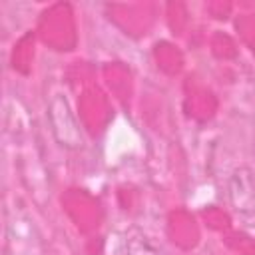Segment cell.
Instances as JSON below:
<instances>
[{"label": "cell", "instance_id": "3", "mask_svg": "<svg viewBox=\"0 0 255 255\" xmlns=\"http://www.w3.org/2000/svg\"><path fill=\"white\" fill-rule=\"evenodd\" d=\"M231 197H233V203L237 205V209H241V211L255 209V183L247 169L235 171V175L231 179Z\"/></svg>", "mask_w": 255, "mask_h": 255}, {"label": "cell", "instance_id": "1", "mask_svg": "<svg viewBox=\"0 0 255 255\" xmlns=\"http://www.w3.org/2000/svg\"><path fill=\"white\" fill-rule=\"evenodd\" d=\"M48 120L56 141L68 149H78L84 143L78 122L64 96H54L48 104Z\"/></svg>", "mask_w": 255, "mask_h": 255}, {"label": "cell", "instance_id": "2", "mask_svg": "<svg viewBox=\"0 0 255 255\" xmlns=\"http://www.w3.org/2000/svg\"><path fill=\"white\" fill-rule=\"evenodd\" d=\"M6 255H40V241L30 219L14 217L8 223Z\"/></svg>", "mask_w": 255, "mask_h": 255}]
</instances>
